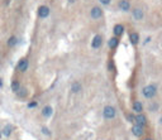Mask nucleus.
<instances>
[{"mask_svg": "<svg viewBox=\"0 0 162 140\" xmlns=\"http://www.w3.org/2000/svg\"><path fill=\"white\" fill-rule=\"evenodd\" d=\"M123 32H124V28H123V25H120V24H117V25L114 27V34H115L117 37L122 36V34H123Z\"/></svg>", "mask_w": 162, "mask_h": 140, "instance_id": "nucleus-11", "label": "nucleus"}, {"mask_svg": "<svg viewBox=\"0 0 162 140\" xmlns=\"http://www.w3.org/2000/svg\"><path fill=\"white\" fill-rule=\"evenodd\" d=\"M71 91H72L73 93H78V92L81 91V83H80V82H73L72 86H71Z\"/></svg>", "mask_w": 162, "mask_h": 140, "instance_id": "nucleus-12", "label": "nucleus"}, {"mask_svg": "<svg viewBox=\"0 0 162 140\" xmlns=\"http://www.w3.org/2000/svg\"><path fill=\"white\" fill-rule=\"evenodd\" d=\"M17 43H18V39H17L15 36H12V37L8 39V46H9V47H15Z\"/></svg>", "mask_w": 162, "mask_h": 140, "instance_id": "nucleus-17", "label": "nucleus"}, {"mask_svg": "<svg viewBox=\"0 0 162 140\" xmlns=\"http://www.w3.org/2000/svg\"><path fill=\"white\" fill-rule=\"evenodd\" d=\"M129 39H130V43H132V44H137V43L139 42V36H138L137 33H132V34L129 36Z\"/></svg>", "mask_w": 162, "mask_h": 140, "instance_id": "nucleus-15", "label": "nucleus"}, {"mask_svg": "<svg viewBox=\"0 0 162 140\" xmlns=\"http://www.w3.org/2000/svg\"><path fill=\"white\" fill-rule=\"evenodd\" d=\"M132 132L136 135V136H142L143 135V127L141 125H133L132 126Z\"/></svg>", "mask_w": 162, "mask_h": 140, "instance_id": "nucleus-9", "label": "nucleus"}, {"mask_svg": "<svg viewBox=\"0 0 162 140\" xmlns=\"http://www.w3.org/2000/svg\"><path fill=\"white\" fill-rule=\"evenodd\" d=\"M132 14H133V18H134L136 20H141V19H143V17H144V13L142 12V9H134V10L132 12Z\"/></svg>", "mask_w": 162, "mask_h": 140, "instance_id": "nucleus-10", "label": "nucleus"}, {"mask_svg": "<svg viewBox=\"0 0 162 140\" xmlns=\"http://www.w3.org/2000/svg\"><path fill=\"white\" fill-rule=\"evenodd\" d=\"M52 112H53V110H52L51 106H44L43 110H42V114H43V116H46V117H49V116L52 115Z\"/></svg>", "mask_w": 162, "mask_h": 140, "instance_id": "nucleus-13", "label": "nucleus"}, {"mask_svg": "<svg viewBox=\"0 0 162 140\" xmlns=\"http://www.w3.org/2000/svg\"><path fill=\"white\" fill-rule=\"evenodd\" d=\"M142 93H143V96H144L146 98H152V97L157 93V88H156L154 85H148V86H146V87L143 88Z\"/></svg>", "mask_w": 162, "mask_h": 140, "instance_id": "nucleus-1", "label": "nucleus"}, {"mask_svg": "<svg viewBox=\"0 0 162 140\" xmlns=\"http://www.w3.org/2000/svg\"><path fill=\"white\" fill-rule=\"evenodd\" d=\"M118 7L120 10H124V12H128L130 9V3L128 2V0H120V2L118 3Z\"/></svg>", "mask_w": 162, "mask_h": 140, "instance_id": "nucleus-7", "label": "nucleus"}, {"mask_svg": "<svg viewBox=\"0 0 162 140\" xmlns=\"http://www.w3.org/2000/svg\"><path fill=\"white\" fill-rule=\"evenodd\" d=\"M12 131H13V126H12L10 124H8V125H5V126H4L3 134H4L5 136H9V135L12 134Z\"/></svg>", "mask_w": 162, "mask_h": 140, "instance_id": "nucleus-16", "label": "nucleus"}, {"mask_svg": "<svg viewBox=\"0 0 162 140\" xmlns=\"http://www.w3.org/2000/svg\"><path fill=\"white\" fill-rule=\"evenodd\" d=\"M17 93H18L19 96H22V97H23V96H25V93H27V91H25V90H22V88H19Z\"/></svg>", "mask_w": 162, "mask_h": 140, "instance_id": "nucleus-20", "label": "nucleus"}, {"mask_svg": "<svg viewBox=\"0 0 162 140\" xmlns=\"http://www.w3.org/2000/svg\"><path fill=\"white\" fill-rule=\"evenodd\" d=\"M20 88V83L18 81H13L12 82V91L13 92H18V90Z\"/></svg>", "mask_w": 162, "mask_h": 140, "instance_id": "nucleus-18", "label": "nucleus"}, {"mask_svg": "<svg viewBox=\"0 0 162 140\" xmlns=\"http://www.w3.org/2000/svg\"><path fill=\"white\" fill-rule=\"evenodd\" d=\"M133 110H134L136 112H142V110H143V105H142V102L136 101V102L133 103Z\"/></svg>", "mask_w": 162, "mask_h": 140, "instance_id": "nucleus-14", "label": "nucleus"}, {"mask_svg": "<svg viewBox=\"0 0 162 140\" xmlns=\"http://www.w3.org/2000/svg\"><path fill=\"white\" fill-rule=\"evenodd\" d=\"M101 43H103V37L98 34V36L94 37V39H93V42H91V46H93V48L98 49V48L101 47Z\"/></svg>", "mask_w": 162, "mask_h": 140, "instance_id": "nucleus-6", "label": "nucleus"}, {"mask_svg": "<svg viewBox=\"0 0 162 140\" xmlns=\"http://www.w3.org/2000/svg\"><path fill=\"white\" fill-rule=\"evenodd\" d=\"M128 120L129 121H134V116H128Z\"/></svg>", "mask_w": 162, "mask_h": 140, "instance_id": "nucleus-25", "label": "nucleus"}, {"mask_svg": "<svg viewBox=\"0 0 162 140\" xmlns=\"http://www.w3.org/2000/svg\"><path fill=\"white\" fill-rule=\"evenodd\" d=\"M42 132H43L44 135H51V131H49L47 127H42Z\"/></svg>", "mask_w": 162, "mask_h": 140, "instance_id": "nucleus-22", "label": "nucleus"}, {"mask_svg": "<svg viewBox=\"0 0 162 140\" xmlns=\"http://www.w3.org/2000/svg\"><path fill=\"white\" fill-rule=\"evenodd\" d=\"M117 46H118V39L115 37H113L112 39H109V47L110 48H115Z\"/></svg>", "mask_w": 162, "mask_h": 140, "instance_id": "nucleus-19", "label": "nucleus"}, {"mask_svg": "<svg viewBox=\"0 0 162 140\" xmlns=\"http://www.w3.org/2000/svg\"><path fill=\"white\" fill-rule=\"evenodd\" d=\"M0 62H2V61H0Z\"/></svg>", "mask_w": 162, "mask_h": 140, "instance_id": "nucleus-28", "label": "nucleus"}, {"mask_svg": "<svg viewBox=\"0 0 162 140\" xmlns=\"http://www.w3.org/2000/svg\"><path fill=\"white\" fill-rule=\"evenodd\" d=\"M134 121H136V124H137V125L143 126V125L147 122V119H146V116H144L143 114H138L137 116H134Z\"/></svg>", "mask_w": 162, "mask_h": 140, "instance_id": "nucleus-8", "label": "nucleus"}, {"mask_svg": "<svg viewBox=\"0 0 162 140\" xmlns=\"http://www.w3.org/2000/svg\"><path fill=\"white\" fill-rule=\"evenodd\" d=\"M103 115H104V117H105V119L112 120V119H114V117H115L117 111H115V109H114L113 106H105V107H104V111H103Z\"/></svg>", "mask_w": 162, "mask_h": 140, "instance_id": "nucleus-2", "label": "nucleus"}, {"mask_svg": "<svg viewBox=\"0 0 162 140\" xmlns=\"http://www.w3.org/2000/svg\"><path fill=\"white\" fill-rule=\"evenodd\" d=\"M90 15H91V18H94V19H100V18L103 17V10H101L99 7H94V8L90 10Z\"/></svg>", "mask_w": 162, "mask_h": 140, "instance_id": "nucleus-5", "label": "nucleus"}, {"mask_svg": "<svg viewBox=\"0 0 162 140\" xmlns=\"http://www.w3.org/2000/svg\"><path fill=\"white\" fill-rule=\"evenodd\" d=\"M36 106H37V102H36V101H32V102L28 103V107H29V109H33V107H36Z\"/></svg>", "mask_w": 162, "mask_h": 140, "instance_id": "nucleus-23", "label": "nucleus"}, {"mask_svg": "<svg viewBox=\"0 0 162 140\" xmlns=\"http://www.w3.org/2000/svg\"><path fill=\"white\" fill-rule=\"evenodd\" d=\"M0 136H2V134H0Z\"/></svg>", "mask_w": 162, "mask_h": 140, "instance_id": "nucleus-27", "label": "nucleus"}, {"mask_svg": "<svg viewBox=\"0 0 162 140\" xmlns=\"http://www.w3.org/2000/svg\"><path fill=\"white\" fill-rule=\"evenodd\" d=\"M158 109V105L157 103H152V105H149V110L151 111H156Z\"/></svg>", "mask_w": 162, "mask_h": 140, "instance_id": "nucleus-21", "label": "nucleus"}, {"mask_svg": "<svg viewBox=\"0 0 162 140\" xmlns=\"http://www.w3.org/2000/svg\"><path fill=\"white\" fill-rule=\"evenodd\" d=\"M28 66H29L28 59H27V58H23V59H20V61L18 62V64H17V69H18L19 72H25V71L28 69Z\"/></svg>", "mask_w": 162, "mask_h": 140, "instance_id": "nucleus-3", "label": "nucleus"}, {"mask_svg": "<svg viewBox=\"0 0 162 140\" xmlns=\"http://www.w3.org/2000/svg\"><path fill=\"white\" fill-rule=\"evenodd\" d=\"M99 2H100L101 4H104V5H108V4H110L112 0H99Z\"/></svg>", "mask_w": 162, "mask_h": 140, "instance_id": "nucleus-24", "label": "nucleus"}, {"mask_svg": "<svg viewBox=\"0 0 162 140\" xmlns=\"http://www.w3.org/2000/svg\"><path fill=\"white\" fill-rule=\"evenodd\" d=\"M49 15V8L47 5H41L38 8V17L39 18H47Z\"/></svg>", "mask_w": 162, "mask_h": 140, "instance_id": "nucleus-4", "label": "nucleus"}, {"mask_svg": "<svg viewBox=\"0 0 162 140\" xmlns=\"http://www.w3.org/2000/svg\"><path fill=\"white\" fill-rule=\"evenodd\" d=\"M144 140H153V139H151V137H148V139H144Z\"/></svg>", "mask_w": 162, "mask_h": 140, "instance_id": "nucleus-26", "label": "nucleus"}]
</instances>
